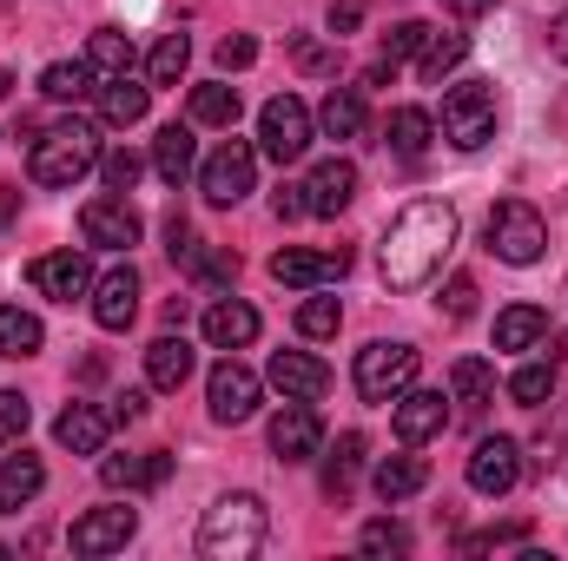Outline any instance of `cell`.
<instances>
[{
	"mask_svg": "<svg viewBox=\"0 0 568 561\" xmlns=\"http://www.w3.org/2000/svg\"><path fill=\"white\" fill-rule=\"evenodd\" d=\"M232 120H239V86L225 80L192 86V126H232Z\"/></svg>",
	"mask_w": 568,
	"mask_h": 561,
	"instance_id": "cell-36",
	"label": "cell"
},
{
	"mask_svg": "<svg viewBox=\"0 0 568 561\" xmlns=\"http://www.w3.org/2000/svg\"><path fill=\"white\" fill-rule=\"evenodd\" d=\"M469 310H476V278H469V272H456L449 290H443V317H449V324H463Z\"/></svg>",
	"mask_w": 568,
	"mask_h": 561,
	"instance_id": "cell-47",
	"label": "cell"
},
{
	"mask_svg": "<svg viewBox=\"0 0 568 561\" xmlns=\"http://www.w3.org/2000/svg\"><path fill=\"white\" fill-rule=\"evenodd\" d=\"M145 106H152V86H140L133 73H120V80L100 86V120H106V126H140Z\"/></svg>",
	"mask_w": 568,
	"mask_h": 561,
	"instance_id": "cell-28",
	"label": "cell"
},
{
	"mask_svg": "<svg viewBox=\"0 0 568 561\" xmlns=\"http://www.w3.org/2000/svg\"><path fill=\"white\" fill-rule=\"evenodd\" d=\"M272 212H278L284 225H291V218H304V185H284L278 198H272Z\"/></svg>",
	"mask_w": 568,
	"mask_h": 561,
	"instance_id": "cell-50",
	"label": "cell"
},
{
	"mask_svg": "<svg viewBox=\"0 0 568 561\" xmlns=\"http://www.w3.org/2000/svg\"><path fill=\"white\" fill-rule=\"evenodd\" d=\"M272 390L291 397V404H317V397L331 390V370H324L311 350H278V357H272Z\"/></svg>",
	"mask_w": 568,
	"mask_h": 561,
	"instance_id": "cell-19",
	"label": "cell"
},
{
	"mask_svg": "<svg viewBox=\"0 0 568 561\" xmlns=\"http://www.w3.org/2000/svg\"><path fill=\"white\" fill-rule=\"evenodd\" d=\"M489 252H496L503 265H536V258L549 252L542 212H536L529 198H503V205L489 212Z\"/></svg>",
	"mask_w": 568,
	"mask_h": 561,
	"instance_id": "cell-6",
	"label": "cell"
},
{
	"mask_svg": "<svg viewBox=\"0 0 568 561\" xmlns=\"http://www.w3.org/2000/svg\"><path fill=\"white\" fill-rule=\"evenodd\" d=\"M140 212L126 205V192H106V198H87L80 205V238L93 252H133L140 245Z\"/></svg>",
	"mask_w": 568,
	"mask_h": 561,
	"instance_id": "cell-9",
	"label": "cell"
},
{
	"mask_svg": "<svg viewBox=\"0 0 568 561\" xmlns=\"http://www.w3.org/2000/svg\"><path fill=\"white\" fill-rule=\"evenodd\" d=\"M463 53H469V40H463V33H429V47L417 53V73L436 86L443 73H456V67H463Z\"/></svg>",
	"mask_w": 568,
	"mask_h": 561,
	"instance_id": "cell-37",
	"label": "cell"
},
{
	"mask_svg": "<svg viewBox=\"0 0 568 561\" xmlns=\"http://www.w3.org/2000/svg\"><path fill=\"white\" fill-rule=\"evenodd\" d=\"M390 422H397V442H404V449H424L429 436H443V429H449V397L410 384V390L390 404Z\"/></svg>",
	"mask_w": 568,
	"mask_h": 561,
	"instance_id": "cell-12",
	"label": "cell"
},
{
	"mask_svg": "<svg viewBox=\"0 0 568 561\" xmlns=\"http://www.w3.org/2000/svg\"><path fill=\"white\" fill-rule=\"evenodd\" d=\"M516 482H523V449L509 436H483L469 449V489L476 496H509Z\"/></svg>",
	"mask_w": 568,
	"mask_h": 561,
	"instance_id": "cell-13",
	"label": "cell"
},
{
	"mask_svg": "<svg viewBox=\"0 0 568 561\" xmlns=\"http://www.w3.org/2000/svg\"><path fill=\"white\" fill-rule=\"evenodd\" d=\"M100 172H106V192H133V185H140V172H145V159L120 145V152H106V159H100Z\"/></svg>",
	"mask_w": 568,
	"mask_h": 561,
	"instance_id": "cell-44",
	"label": "cell"
},
{
	"mask_svg": "<svg viewBox=\"0 0 568 561\" xmlns=\"http://www.w3.org/2000/svg\"><path fill=\"white\" fill-rule=\"evenodd\" d=\"M258 377L239 364V357H225V364H212V377H205V404H212V417L219 422H245L258 410Z\"/></svg>",
	"mask_w": 568,
	"mask_h": 561,
	"instance_id": "cell-11",
	"label": "cell"
},
{
	"mask_svg": "<svg viewBox=\"0 0 568 561\" xmlns=\"http://www.w3.org/2000/svg\"><path fill=\"white\" fill-rule=\"evenodd\" d=\"M291 60H297L304 73H337V47L311 40V33H297V40H291Z\"/></svg>",
	"mask_w": 568,
	"mask_h": 561,
	"instance_id": "cell-45",
	"label": "cell"
},
{
	"mask_svg": "<svg viewBox=\"0 0 568 561\" xmlns=\"http://www.w3.org/2000/svg\"><path fill=\"white\" fill-rule=\"evenodd\" d=\"M449 245H456V205L449 198H410L397 218H390V232H384V284L390 290H424L436 272H443V258H449Z\"/></svg>",
	"mask_w": 568,
	"mask_h": 561,
	"instance_id": "cell-1",
	"label": "cell"
},
{
	"mask_svg": "<svg viewBox=\"0 0 568 561\" xmlns=\"http://www.w3.org/2000/svg\"><path fill=\"white\" fill-rule=\"evenodd\" d=\"M252 178H258V145H245V140H225L205 165H199L205 205H239V198L252 192Z\"/></svg>",
	"mask_w": 568,
	"mask_h": 561,
	"instance_id": "cell-8",
	"label": "cell"
},
{
	"mask_svg": "<svg viewBox=\"0 0 568 561\" xmlns=\"http://www.w3.org/2000/svg\"><path fill=\"white\" fill-rule=\"evenodd\" d=\"M529 542V522H496L483 536H463V555H483V549H523Z\"/></svg>",
	"mask_w": 568,
	"mask_h": 561,
	"instance_id": "cell-43",
	"label": "cell"
},
{
	"mask_svg": "<svg viewBox=\"0 0 568 561\" xmlns=\"http://www.w3.org/2000/svg\"><path fill=\"white\" fill-rule=\"evenodd\" d=\"M317 449H324V422H317V410L284 397V410L272 417V456H278V462H311Z\"/></svg>",
	"mask_w": 568,
	"mask_h": 561,
	"instance_id": "cell-16",
	"label": "cell"
},
{
	"mask_svg": "<svg viewBox=\"0 0 568 561\" xmlns=\"http://www.w3.org/2000/svg\"><path fill=\"white\" fill-rule=\"evenodd\" d=\"M100 159H106V152H100V126H93V120H60V126H47V133L33 140L27 172H33V185H73V178H87Z\"/></svg>",
	"mask_w": 568,
	"mask_h": 561,
	"instance_id": "cell-3",
	"label": "cell"
},
{
	"mask_svg": "<svg viewBox=\"0 0 568 561\" xmlns=\"http://www.w3.org/2000/svg\"><path fill=\"white\" fill-rule=\"evenodd\" d=\"M145 417V390H126V397H113V422H140Z\"/></svg>",
	"mask_w": 568,
	"mask_h": 561,
	"instance_id": "cell-51",
	"label": "cell"
},
{
	"mask_svg": "<svg viewBox=\"0 0 568 561\" xmlns=\"http://www.w3.org/2000/svg\"><path fill=\"white\" fill-rule=\"evenodd\" d=\"M27 422H33L27 397H20V390H0V442H20V436H27Z\"/></svg>",
	"mask_w": 568,
	"mask_h": 561,
	"instance_id": "cell-46",
	"label": "cell"
},
{
	"mask_svg": "<svg viewBox=\"0 0 568 561\" xmlns=\"http://www.w3.org/2000/svg\"><path fill=\"white\" fill-rule=\"evenodd\" d=\"M357 549H364V555H377V561H384V555H410V529L384 516V522H371V529L357 536Z\"/></svg>",
	"mask_w": 568,
	"mask_h": 561,
	"instance_id": "cell-41",
	"label": "cell"
},
{
	"mask_svg": "<svg viewBox=\"0 0 568 561\" xmlns=\"http://www.w3.org/2000/svg\"><path fill=\"white\" fill-rule=\"evenodd\" d=\"M185 60H192V40H185V33H165V40L152 47V60H145L152 86H179V80H185Z\"/></svg>",
	"mask_w": 568,
	"mask_h": 561,
	"instance_id": "cell-38",
	"label": "cell"
},
{
	"mask_svg": "<svg viewBox=\"0 0 568 561\" xmlns=\"http://www.w3.org/2000/svg\"><path fill=\"white\" fill-rule=\"evenodd\" d=\"M364 27V0H337L331 7V40H344V33H357Z\"/></svg>",
	"mask_w": 568,
	"mask_h": 561,
	"instance_id": "cell-49",
	"label": "cell"
},
{
	"mask_svg": "<svg viewBox=\"0 0 568 561\" xmlns=\"http://www.w3.org/2000/svg\"><path fill=\"white\" fill-rule=\"evenodd\" d=\"M87 67H93L100 86L120 80V73H133V40H126L120 27H93V40H87Z\"/></svg>",
	"mask_w": 568,
	"mask_h": 561,
	"instance_id": "cell-29",
	"label": "cell"
},
{
	"mask_svg": "<svg viewBox=\"0 0 568 561\" xmlns=\"http://www.w3.org/2000/svg\"><path fill=\"white\" fill-rule=\"evenodd\" d=\"M133 536H140V516L120 509V502H106V509H87L67 542H73V555H113V549H126Z\"/></svg>",
	"mask_w": 568,
	"mask_h": 561,
	"instance_id": "cell-14",
	"label": "cell"
},
{
	"mask_svg": "<svg viewBox=\"0 0 568 561\" xmlns=\"http://www.w3.org/2000/svg\"><path fill=\"white\" fill-rule=\"evenodd\" d=\"M489 7H496V0H449L456 20H476V13H489Z\"/></svg>",
	"mask_w": 568,
	"mask_h": 561,
	"instance_id": "cell-53",
	"label": "cell"
},
{
	"mask_svg": "<svg viewBox=\"0 0 568 561\" xmlns=\"http://www.w3.org/2000/svg\"><path fill=\"white\" fill-rule=\"evenodd\" d=\"M549 40H556V53H562V60H568V7H562V13H556V27H549Z\"/></svg>",
	"mask_w": 568,
	"mask_h": 561,
	"instance_id": "cell-54",
	"label": "cell"
},
{
	"mask_svg": "<svg viewBox=\"0 0 568 561\" xmlns=\"http://www.w3.org/2000/svg\"><path fill=\"white\" fill-rule=\"evenodd\" d=\"M509 397H516L523 410H542V404L556 397V364H523V370L509 377Z\"/></svg>",
	"mask_w": 568,
	"mask_h": 561,
	"instance_id": "cell-39",
	"label": "cell"
},
{
	"mask_svg": "<svg viewBox=\"0 0 568 561\" xmlns=\"http://www.w3.org/2000/svg\"><path fill=\"white\" fill-rule=\"evenodd\" d=\"M549 344V310L542 304H509L496 317V350H536Z\"/></svg>",
	"mask_w": 568,
	"mask_h": 561,
	"instance_id": "cell-25",
	"label": "cell"
},
{
	"mask_svg": "<svg viewBox=\"0 0 568 561\" xmlns=\"http://www.w3.org/2000/svg\"><path fill=\"white\" fill-rule=\"evenodd\" d=\"M265 529H272V516H265V502L258 496H219L212 509H205V522H199V555L212 561H245L265 549Z\"/></svg>",
	"mask_w": 568,
	"mask_h": 561,
	"instance_id": "cell-2",
	"label": "cell"
},
{
	"mask_svg": "<svg viewBox=\"0 0 568 561\" xmlns=\"http://www.w3.org/2000/svg\"><path fill=\"white\" fill-rule=\"evenodd\" d=\"M27 284H33L40 297H53V304H73V297L93 290V265H87L80 252H47V258L27 265Z\"/></svg>",
	"mask_w": 568,
	"mask_h": 561,
	"instance_id": "cell-15",
	"label": "cell"
},
{
	"mask_svg": "<svg viewBox=\"0 0 568 561\" xmlns=\"http://www.w3.org/2000/svg\"><path fill=\"white\" fill-rule=\"evenodd\" d=\"M258 152L278 159V165H297V159L311 152V106H304L297 93L265 100V113H258Z\"/></svg>",
	"mask_w": 568,
	"mask_h": 561,
	"instance_id": "cell-7",
	"label": "cell"
},
{
	"mask_svg": "<svg viewBox=\"0 0 568 561\" xmlns=\"http://www.w3.org/2000/svg\"><path fill=\"white\" fill-rule=\"evenodd\" d=\"M351 272V252L344 245H324V252H311V245H284L278 258H272V278L291 284V290H317V284L344 278Z\"/></svg>",
	"mask_w": 568,
	"mask_h": 561,
	"instance_id": "cell-10",
	"label": "cell"
},
{
	"mask_svg": "<svg viewBox=\"0 0 568 561\" xmlns=\"http://www.w3.org/2000/svg\"><path fill=\"white\" fill-rule=\"evenodd\" d=\"M424 47H429V27H424V20H397V27L384 33V60H390V67H404V60H417Z\"/></svg>",
	"mask_w": 568,
	"mask_h": 561,
	"instance_id": "cell-42",
	"label": "cell"
},
{
	"mask_svg": "<svg viewBox=\"0 0 568 561\" xmlns=\"http://www.w3.org/2000/svg\"><path fill=\"white\" fill-rule=\"evenodd\" d=\"M351 198H357V165H351V159L311 165V178H304V212H311V218H337Z\"/></svg>",
	"mask_w": 568,
	"mask_h": 561,
	"instance_id": "cell-17",
	"label": "cell"
},
{
	"mask_svg": "<svg viewBox=\"0 0 568 561\" xmlns=\"http://www.w3.org/2000/svg\"><path fill=\"white\" fill-rule=\"evenodd\" d=\"M172 476V456L165 449H145V456H100V482L106 489H159Z\"/></svg>",
	"mask_w": 568,
	"mask_h": 561,
	"instance_id": "cell-22",
	"label": "cell"
},
{
	"mask_svg": "<svg viewBox=\"0 0 568 561\" xmlns=\"http://www.w3.org/2000/svg\"><path fill=\"white\" fill-rule=\"evenodd\" d=\"M40 489H47V462H40V456H27V449H20V456H7V462H0V516H20Z\"/></svg>",
	"mask_w": 568,
	"mask_h": 561,
	"instance_id": "cell-23",
	"label": "cell"
},
{
	"mask_svg": "<svg viewBox=\"0 0 568 561\" xmlns=\"http://www.w3.org/2000/svg\"><path fill=\"white\" fill-rule=\"evenodd\" d=\"M424 482H429L424 456H384V462H377V496H384V502H410Z\"/></svg>",
	"mask_w": 568,
	"mask_h": 561,
	"instance_id": "cell-33",
	"label": "cell"
},
{
	"mask_svg": "<svg viewBox=\"0 0 568 561\" xmlns=\"http://www.w3.org/2000/svg\"><path fill=\"white\" fill-rule=\"evenodd\" d=\"M489 397H496V370H489L483 357H463V364L449 370V404H463V417H476Z\"/></svg>",
	"mask_w": 568,
	"mask_h": 561,
	"instance_id": "cell-32",
	"label": "cell"
},
{
	"mask_svg": "<svg viewBox=\"0 0 568 561\" xmlns=\"http://www.w3.org/2000/svg\"><path fill=\"white\" fill-rule=\"evenodd\" d=\"M40 93L67 106V100H87V93H100V80H93V67H87V60H53V67L40 73Z\"/></svg>",
	"mask_w": 568,
	"mask_h": 561,
	"instance_id": "cell-34",
	"label": "cell"
},
{
	"mask_svg": "<svg viewBox=\"0 0 568 561\" xmlns=\"http://www.w3.org/2000/svg\"><path fill=\"white\" fill-rule=\"evenodd\" d=\"M192 377V344L185 337H152L145 344V384L152 390H179Z\"/></svg>",
	"mask_w": 568,
	"mask_h": 561,
	"instance_id": "cell-26",
	"label": "cell"
},
{
	"mask_svg": "<svg viewBox=\"0 0 568 561\" xmlns=\"http://www.w3.org/2000/svg\"><path fill=\"white\" fill-rule=\"evenodd\" d=\"M13 212H20V185H0V232L13 225Z\"/></svg>",
	"mask_w": 568,
	"mask_h": 561,
	"instance_id": "cell-52",
	"label": "cell"
},
{
	"mask_svg": "<svg viewBox=\"0 0 568 561\" xmlns=\"http://www.w3.org/2000/svg\"><path fill=\"white\" fill-rule=\"evenodd\" d=\"M106 429H113V410L67 404L60 422H53V442H60V449H73V456H100V449H106Z\"/></svg>",
	"mask_w": 568,
	"mask_h": 561,
	"instance_id": "cell-20",
	"label": "cell"
},
{
	"mask_svg": "<svg viewBox=\"0 0 568 561\" xmlns=\"http://www.w3.org/2000/svg\"><path fill=\"white\" fill-rule=\"evenodd\" d=\"M133 317H140V272L113 265L106 278H93V324L100 330H126Z\"/></svg>",
	"mask_w": 568,
	"mask_h": 561,
	"instance_id": "cell-18",
	"label": "cell"
},
{
	"mask_svg": "<svg viewBox=\"0 0 568 561\" xmlns=\"http://www.w3.org/2000/svg\"><path fill=\"white\" fill-rule=\"evenodd\" d=\"M152 172H159L165 185H185V178L199 172V140H192V126H165V133L152 140Z\"/></svg>",
	"mask_w": 568,
	"mask_h": 561,
	"instance_id": "cell-24",
	"label": "cell"
},
{
	"mask_svg": "<svg viewBox=\"0 0 568 561\" xmlns=\"http://www.w3.org/2000/svg\"><path fill=\"white\" fill-rule=\"evenodd\" d=\"M40 344H47L40 317H33V310H20V304H0V357H33Z\"/></svg>",
	"mask_w": 568,
	"mask_h": 561,
	"instance_id": "cell-35",
	"label": "cell"
},
{
	"mask_svg": "<svg viewBox=\"0 0 568 561\" xmlns=\"http://www.w3.org/2000/svg\"><path fill=\"white\" fill-rule=\"evenodd\" d=\"M337 324H344V304L337 297H304L297 304V330L304 337H337Z\"/></svg>",
	"mask_w": 568,
	"mask_h": 561,
	"instance_id": "cell-40",
	"label": "cell"
},
{
	"mask_svg": "<svg viewBox=\"0 0 568 561\" xmlns=\"http://www.w3.org/2000/svg\"><path fill=\"white\" fill-rule=\"evenodd\" d=\"M364 449H371V442H364L357 429H344V436H337V449L324 456V496H331V502H351L357 469H364Z\"/></svg>",
	"mask_w": 568,
	"mask_h": 561,
	"instance_id": "cell-27",
	"label": "cell"
},
{
	"mask_svg": "<svg viewBox=\"0 0 568 561\" xmlns=\"http://www.w3.org/2000/svg\"><path fill=\"white\" fill-rule=\"evenodd\" d=\"M417 364H424L417 344H384V337L364 344V350H357V370H351V377H357V397H364V404H397V397L417 384Z\"/></svg>",
	"mask_w": 568,
	"mask_h": 561,
	"instance_id": "cell-5",
	"label": "cell"
},
{
	"mask_svg": "<svg viewBox=\"0 0 568 561\" xmlns=\"http://www.w3.org/2000/svg\"><path fill=\"white\" fill-rule=\"evenodd\" d=\"M496 120H503V106H496V86L489 80H456L443 93V140L456 145V152L489 145L496 140Z\"/></svg>",
	"mask_w": 568,
	"mask_h": 561,
	"instance_id": "cell-4",
	"label": "cell"
},
{
	"mask_svg": "<svg viewBox=\"0 0 568 561\" xmlns=\"http://www.w3.org/2000/svg\"><path fill=\"white\" fill-rule=\"evenodd\" d=\"M258 337V310L245 304V297H219L212 310H205V344L212 350H245Z\"/></svg>",
	"mask_w": 568,
	"mask_h": 561,
	"instance_id": "cell-21",
	"label": "cell"
},
{
	"mask_svg": "<svg viewBox=\"0 0 568 561\" xmlns=\"http://www.w3.org/2000/svg\"><path fill=\"white\" fill-rule=\"evenodd\" d=\"M252 60H258V40H252V33H225V40H219V67H225V73H245Z\"/></svg>",
	"mask_w": 568,
	"mask_h": 561,
	"instance_id": "cell-48",
	"label": "cell"
},
{
	"mask_svg": "<svg viewBox=\"0 0 568 561\" xmlns=\"http://www.w3.org/2000/svg\"><path fill=\"white\" fill-rule=\"evenodd\" d=\"M7 7H13V0H0V13H7Z\"/></svg>",
	"mask_w": 568,
	"mask_h": 561,
	"instance_id": "cell-56",
	"label": "cell"
},
{
	"mask_svg": "<svg viewBox=\"0 0 568 561\" xmlns=\"http://www.w3.org/2000/svg\"><path fill=\"white\" fill-rule=\"evenodd\" d=\"M384 140H390L397 159H424L429 140H436V120H429L424 106H397V113H390V126H384Z\"/></svg>",
	"mask_w": 568,
	"mask_h": 561,
	"instance_id": "cell-31",
	"label": "cell"
},
{
	"mask_svg": "<svg viewBox=\"0 0 568 561\" xmlns=\"http://www.w3.org/2000/svg\"><path fill=\"white\" fill-rule=\"evenodd\" d=\"M7 93H13V73H7V67H0V100H7Z\"/></svg>",
	"mask_w": 568,
	"mask_h": 561,
	"instance_id": "cell-55",
	"label": "cell"
},
{
	"mask_svg": "<svg viewBox=\"0 0 568 561\" xmlns=\"http://www.w3.org/2000/svg\"><path fill=\"white\" fill-rule=\"evenodd\" d=\"M324 140H357L364 133V86H331V100L317 106Z\"/></svg>",
	"mask_w": 568,
	"mask_h": 561,
	"instance_id": "cell-30",
	"label": "cell"
}]
</instances>
